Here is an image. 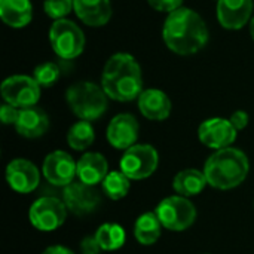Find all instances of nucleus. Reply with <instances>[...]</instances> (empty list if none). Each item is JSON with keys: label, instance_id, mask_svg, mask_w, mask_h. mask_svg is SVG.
I'll use <instances>...</instances> for the list:
<instances>
[{"label": "nucleus", "instance_id": "f257e3e1", "mask_svg": "<svg viewBox=\"0 0 254 254\" xmlns=\"http://www.w3.org/2000/svg\"><path fill=\"white\" fill-rule=\"evenodd\" d=\"M162 40L171 52L189 57L207 46L210 31L196 10L182 6L167 15L162 25Z\"/></svg>", "mask_w": 254, "mask_h": 254}, {"label": "nucleus", "instance_id": "f03ea898", "mask_svg": "<svg viewBox=\"0 0 254 254\" xmlns=\"http://www.w3.org/2000/svg\"><path fill=\"white\" fill-rule=\"evenodd\" d=\"M101 86L109 98L121 103L137 100L143 89V73L138 61L127 52L113 54L104 64Z\"/></svg>", "mask_w": 254, "mask_h": 254}, {"label": "nucleus", "instance_id": "7ed1b4c3", "mask_svg": "<svg viewBox=\"0 0 254 254\" xmlns=\"http://www.w3.org/2000/svg\"><path fill=\"white\" fill-rule=\"evenodd\" d=\"M250 161L247 155L235 147L216 150L204 165V174L211 188L229 190L240 186L249 176Z\"/></svg>", "mask_w": 254, "mask_h": 254}, {"label": "nucleus", "instance_id": "20e7f679", "mask_svg": "<svg viewBox=\"0 0 254 254\" xmlns=\"http://www.w3.org/2000/svg\"><path fill=\"white\" fill-rule=\"evenodd\" d=\"M107 94L103 86L89 80H79L70 85L65 91V101L70 110L80 121H97L109 107Z\"/></svg>", "mask_w": 254, "mask_h": 254}, {"label": "nucleus", "instance_id": "39448f33", "mask_svg": "<svg viewBox=\"0 0 254 254\" xmlns=\"http://www.w3.org/2000/svg\"><path fill=\"white\" fill-rule=\"evenodd\" d=\"M49 42L57 57L63 60H74L83 52L86 39L76 22L63 18L52 22L49 28Z\"/></svg>", "mask_w": 254, "mask_h": 254}, {"label": "nucleus", "instance_id": "423d86ee", "mask_svg": "<svg viewBox=\"0 0 254 254\" xmlns=\"http://www.w3.org/2000/svg\"><path fill=\"white\" fill-rule=\"evenodd\" d=\"M164 228L173 232H183L190 228L196 220V208L189 198L182 195H174L162 199L156 210Z\"/></svg>", "mask_w": 254, "mask_h": 254}, {"label": "nucleus", "instance_id": "0eeeda50", "mask_svg": "<svg viewBox=\"0 0 254 254\" xmlns=\"http://www.w3.org/2000/svg\"><path fill=\"white\" fill-rule=\"evenodd\" d=\"M159 164V155L150 144H134L125 150L121 158V171L129 180H143L150 177Z\"/></svg>", "mask_w": 254, "mask_h": 254}, {"label": "nucleus", "instance_id": "6e6552de", "mask_svg": "<svg viewBox=\"0 0 254 254\" xmlns=\"http://www.w3.org/2000/svg\"><path fill=\"white\" fill-rule=\"evenodd\" d=\"M42 86L34 80L33 76L27 74H13L6 77L1 82L0 92L4 103L16 107L27 109L37 104L40 100Z\"/></svg>", "mask_w": 254, "mask_h": 254}, {"label": "nucleus", "instance_id": "1a4fd4ad", "mask_svg": "<svg viewBox=\"0 0 254 254\" xmlns=\"http://www.w3.org/2000/svg\"><path fill=\"white\" fill-rule=\"evenodd\" d=\"M67 207L64 201L55 196H42L36 199L28 211L30 223L42 232L58 229L67 219Z\"/></svg>", "mask_w": 254, "mask_h": 254}, {"label": "nucleus", "instance_id": "9d476101", "mask_svg": "<svg viewBox=\"0 0 254 254\" xmlns=\"http://www.w3.org/2000/svg\"><path fill=\"white\" fill-rule=\"evenodd\" d=\"M238 131L234 128L229 119L223 118H211L204 121L198 128L199 141L214 150L226 149L234 144L237 140Z\"/></svg>", "mask_w": 254, "mask_h": 254}, {"label": "nucleus", "instance_id": "9b49d317", "mask_svg": "<svg viewBox=\"0 0 254 254\" xmlns=\"http://www.w3.org/2000/svg\"><path fill=\"white\" fill-rule=\"evenodd\" d=\"M42 173L51 185L65 188L77 176V162L67 152L55 150L45 158Z\"/></svg>", "mask_w": 254, "mask_h": 254}, {"label": "nucleus", "instance_id": "f8f14e48", "mask_svg": "<svg viewBox=\"0 0 254 254\" xmlns=\"http://www.w3.org/2000/svg\"><path fill=\"white\" fill-rule=\"evenodd\" d=\"M63 201L68 211L76 216H86L98 208L101 198L94 186L85 185L82 182H73L64 188Z\"/></svg>", "mask_w": 254, "mask_h": 254}, {"label": "nucleus", "instance_id": "ddd939ff", "mask_svg": "<svg viewBox=\"0 0 254 254\" xmlns=\"http://www.w3.org/2000/svg\"><path fill=\"white\" fill-rule=\"evenodd\" d=\"M140 132L138 121L131 113L116 115L107 125V141L119 150H127L135 144Z\"/></svg>", "mask_w": 254, "mask_h": 254}, {"label": "nucleus", "instance_id": "4468645a", "mask_svg": "<svg viewBox=\"0 0 254 254\" xmlns=\"http://www.w3.org/2000/svg\"><path fill=\"white\" fill-rule=\"evenodd\" d=\"M6 182L15 192L30 193L39 186L40 173L31 161L16 158L6 167Z\"/></svg>", "mask_w": 254, "mask_h": 254}, {"label": "nucleus", "instance_id": "2eb2a0df", "mask_svg": "<svg viewBox=\"0 0 254 254\" xmlns=\"http://www.w3.org/2000/svg\"><path fill=\"white\" fill-rule=\"evenodd\" d=\"M253 0H219L217 19L226 30H241L253 18Z\"/></svg>", "mask_w": 254, "mask_h": 254}, {"label": "nucleus", "instance_id": "dca6fc26", "mask_svg": "<svg viewBox=\"0 0 254 254\" xmlns=\"http://www.w3.org/2000/svg\"><path fill=\"white\" fill-rule=\"evenodd\" d=\"M140 113L149 121H165L173 109L170 97L156 88L144 89L137 98Z\"/></svg>", "mask_w": 254, "mask_h": 254}, {"label": "nucleus", "instance_id": "f3484780", "mask_svg": "<svg viewBox=\"0 0 254 254\" xmlns=\"http://www.w3.org/2000/svg\"><path fill=\"white\" fill-rule=\"evenodd\" d=\"M76 16L89 27L106 25L113 13L110 0H73Z\"/></svg>", "mask_w": 254, "mask_h": 254}, {"label": "nucleus", "instance_id": "a211bd4d", "mask_svg": "<svg viewBox=\"0 0 254 254\" xmlns=\"http://www.w3.org/2000/svg\"><path fill=\"white\" fill-rule=\"evenodd\" d=\"M49 128V118L43 109L33 106L19 109V116L15 124L16 132L24 138H39Z\"/></svg>", "mask_w": 254, "mask_h": 254}, {"label": "nucleus", "instance_id": "6ab92c4d", "mask_svg": "<svg viewBox=\"0 0 254 254\" xmlns=\"http://www.w3.org/2000/svg\"><path fill=\"white\" fill-rule=\"evenodd\" d=\"M109 174V164L107 159L98 152H86L77 161V177L79 182L95 186L103 183V180Z\"/></svg>", "mask_w": 254, "mask_h": 254}, {"label": "nucleus", "instance_id": "aec40b11", "mask_svg": "<svg viewBox=\"0 0 254 254\" xmlns=\"http://www.w3.org/2000/svg\"><path fill=\"white\" fill-rule=\"evenodd\" d=\"M0 18L12 28L27 27L33 19L30 0H0Z\"/></svg>", "mask_w": 254, "mask_h": 254}, {"label": "nucleus", "instance_id": "412c9836", "mask_svg": "<svg viewBox=\"0 0 254 254\" xmlns=\"http://www.w3.org/2000/svg\"><path fill=\"white\" fill-rule=\"evenodd\" d=\"M207 185H208V182H207L204 171H199L196 168L183 170L179 174H176V177L173 180V188H174L176 193L186 196V198L199 195L205 189Z\"/></svg>", "mask_w": 254, "mask_h": 254}, {"label": "nucleus", "instance_id": "4be33fe9", "mask_svg": "<svg viewBox=\"0 0 254 254\" xmlns=\"http://www.w3.org/2000/svg\"><path fill=\"white\" fill-rule=\"evenodd\" d=\"M162 223L156 213H143L134 223V237L141 246H153L162 234Z\"/></svg>", "mask_w": 254, "mask_h": 254}, {"label": "nucleus", "instance_id": "5701e85b", "mask_svg": "<svg viewBox=\"0 0 254 254\" xmlns=\"http://www.w3.org/2000/svg\"><path fill=\"white\" fill-rule=\"evenodd\" d=\"M95 238L103 252H115L125 244L127 234L125 229L118 223H104L97 229Z\"/></svg>", "mask_w": 254, "mask_h": 254}, {"label": "nucleus", "instance_id": "b1692460", "mask_svg": "<svg viewBox=\"0 0 254 254\" xmlns=\"http://www.w3.org/2000/svg\"><path fill=\"white\" fill-rule=\"evenodd\" d=\"M95 140V131L91 122L79 121L73 124L67 132V143L74 150H86Z\"/></svg>", "mask_w": 254, "mask_h": 254}, {"label": "nucleus", "instance_id": "393cba45", "mask_svg": "<svg viewBox=\"0 0 254 254\" xmlns=\"http://www.w3.org/2000/svg\"><path fill=\"white\" fill-rule=\"evenodd\" d=\"M131 180L122 173V171H110L107 177L103 180V192L107 195V198L113 201H119L125 198L131 188Z\"/></svg>", "mask_w": 254, "mask_h": 254}, {"label": "nucleus", "instance_id": "a878e982", "mask_svg": "<svg viewBox=\"0 0 254 254\" xmlns=\"http://www.w3.org/2000/svg\"><path fill=\"white\" fill-rule=\"evenodd\" d=\"M60 76H61V70H60L58 64H55L52 61L42 63V64L36 65L33 70V77L42 88L54 86L57 83V80L60 79Z\"/></svg>", "mask_w": 254, "mask_h": 254}, {"label": "nucleus", "instance_id": "bb28decb", "mask_svg": "<svg viewBox=\"0 0 254 254\" xmlns=\"http://www.w3.org/2000/svg\"><path fill=\"white\" fill-rule=\"evenodd\" d=\"M45 13L54 21L65 18L71 10H74L73 0H45L43 3Z\"/></svg>", "mask_w": 254, "mask_h": 254}, {"label": "nucleus", "instance_id": "cd10ccee", "mask_svg": "<svg viewBox=\"0 0 254 254\" xmlns=\"http://www.w3.org/2000/svg\"><path fill=\"white\" fill-rule=\"evenodd\" d=\"M150 7L158 12H165L167 15L180 9L183 6V0H147Z\"/></svg>", "mask_w": 254, "mask_h": 254}, {"label": "nucleus", "instance_id": "c85d7f7f", "mask_svg": "<svg viewBox=\"0 0 254 254\" xmlns=\"http://www.w3.org/2000/svg\"><path fill=\"white\" fill-rule=\"evenodd\" d=\"M18 116H19V109H16L7 103H4L0 107V119L4 125H15L18 121Z\"/></svg>", "mask_w": 254, "mask_h": 254}, {"label": "nucleus", "instance_id": "c756f323", "mask_svg": "<svg viewBox=\"0 0 254 254\" xmlns=\"http://www.w3.org/2000/svg\"><path fill=\"white\" fill-rule=\"evenodd\" d=\"M80 252L83 254H100L103 250H101V247H100L95 235H92V237H86V238L82 240V243H80Z\"/></svg>", "mask_w": 254, "mask_h": 254}, {"label": "nucleus", "instance_id": "7c9ffc66", "mask_svg": "<svg viewBox=\"0 0 254 254\" xmlns=\"http://www.w3.org/2000/svg\"><path fill=\"white\" fill-rule=\"evenodd\" d=\"M229 121H231V124L234 125V128H235L237 131H241V129H244V128L249 125L250 116H249V113L244 112V110H237V112L232 113V116L229 118Z\"/></svg>", "mask_w": 254, "mask_h": 254}, {"label": "nucleus", "instance_id": "2f4dec72", "mask_svg": "<svg viewBox=\"0 0 254 254\" xmlns=\"http://www.w3.org/2000/svg\"><path fill=\"white\" fill-rule=\"evenodd\" d=\"M42 254H74L71 250H68L64 246H51L48 247Z\"/></svg>", "mask_w": 254, "mask_h": 254}, {"label": "nucleus", "instance_id": "473e14b6", "mask_svg": "<svg viewBox=\"0 0 254 254\" xmlns=\"http://www.w3.org/2000/svg\"><path fill=\"white\" fill-rule=\"evenodd\" d=\"M250 34H252V39L254 40V16L252 18V21H250Z\"/></svg>", "mask_w": 254, "mask_h": 254}, {"label": "nucleus", "instance_id": "72a5a7b5", "mask_svg": "<svg viewBox=\"0 0 254 254\" xmlns=\"http://www.w3.org/2000/svg\"><path fill=\"white\" fill-rule=\"evenodd\" d=\"M216 1H219V0H216Z\"/></svg>", "mask_w": 254, "mask_h": 254}]
</instances>
